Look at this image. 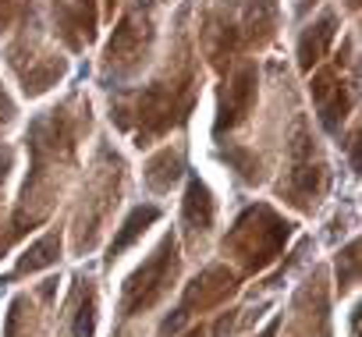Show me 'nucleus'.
<instances>
[{"instance_id": "1", "label": "nucleus", "mask_w": 362, "mask_h": 337, "mask_svg": "<svg viewBox=\"0 0 362 337\" xmlns=\"http://www.w3.org/2000/svg\"><path fill=\"white\" fill-rule=\"evenodd\" d=\"M174 249H177V245H174V238L167 235V238L160 242V249L153 252V259L128 277V284H124V305H121L124 316H132V312L153 305V302L163 295V288H167V280H170V273H174V266H177Z\"/></svg>"}, {"instance_id": "2", "label": "nucleus", "mask_w": 362, "mask_h": 337, "mask_svg": "<svg viewBox=\"0 0 362 337\" xmlns=\"http://www.w3.org/2000/svg\"><path fill=\"white\" fill-rule=\"evenodd\" d=\"M252 100H256V68L249 64V68H242V71H238V75H235V78L224 85L214 131H217V135H224L228 128H235L238 121H245V114H249Z\"/></svg>"}, {"instance_id": "3", "label": "nucleus", "mask_w": 362, "mask_h": 337, "mask_svg": "<svg viewBox=\"0 0 362 337\" xmlns=\"http://www.w3.org/2000/svg\"><path fill=\"white\" fill-rule=\"evenodd\" d=\"M313 96H316V107H320V124H323L327 131H337L341 121H344V110H348V103H351L348 89L337 85V75H334V71H323V75H316V82H313Z\"/></svg>"}, {"instance_id": "4", "label": "nucleus", "mask_w": 362, "mask_h": 337, "mask_svg": "<svg viewBox=\"0 0 362 337\" xmlns=\"http://www.w3.org/2000/svg\"><path fill=\"white\" fill-rule=\"evenodd\" d=\"M57 22L61 32L68 36L71 47H82L93 40V25H96V8L93 0H57Z\"/></svg>"}, {"instance_id": "5", "label": "nucleus", "mask_w": 362, "mask_h": 337, "mask_svg": "<svg viewBox=\"0 0 362 337\" xmlns=\"http://www.w3.org/2000/svg\"><path fill=\"white\" fill-rule=\"evenodd\" d=\"M334 32H337V18L334 15H323L316 25H309L302 32V40H298V68L302 71H313L327 57V50L334 43Z\"/></svg>"}, {"instance_id": "6", "label": "nucleus", "mask_w": 362, "mask_h": 337, "mask_svg": "<svg viewBox=\"0 0 362 337\" xmlns=\"http://www.w3.org/2000/svg\"><path fill=\"white\" fill-rule=\"evenodd\" d=\"M181 213H185V224L192 231H210V224H214V196H210V189L199 178H189Z\"/></svg>"}, {"instance_id": "7", "label": "nucleus", "mask_w": 362, "mask_h": 337, "mask_svg": "<svg viewBox=\"0 0 362 337\" xmlns=\"http://www.w3.org/2000/svg\"><path fill=\"white\" fill-rule=\"evenodd\" d=\"M156 220H160V206H135V210L128 213L124 227L117 231V238L110 242L107 259L114 263V259H117V256H121V252H124V249H128V245H132V242H135V238H139V235H142L149 224H156Z\"/></svg>"}, {"instance_id": "8", "label": "nucleus", "mask_w": 362, "mask_h": 337, "mask_svg": "<svg viewBox=\"0 0 362 337\" xmlns=\"http://www.w3.org/2000/svg\"><path fill=\"white\" fill-rule=\"evenodd\" d=\"M57 256H61V235H43L33 249H25V256L18 259V266H15L11 277H25V273L47 270V266L57 263Z\"/></svg>"}, {"instance_id": "9", "label": "nucleus", "mask_w": 362, "mask_h": 337, "mask_svg": "<svg viewBox=\"0 0 362 337\" xmlns=\"http://www.w3.org/2000/svg\"><path fill=\"white\" fill-rule=\"evenodd\" d=\"M181 171H185V160H181V153L163 149V153L149 163V171H146V185H149L153 192H170V185L181 178Z\"/></svg>"}, {"instance_id": "10", "label": "nucleus", "mask_w": 362, "mask_h": 337, "mask_svg": "<svg viewBox=\"0 0 362 337\" xmlns=\"http://www.w3.org/2000/svg\"><path fill=\"white\" fill-rule=\"evenodd\" d=\"M221 160H224V163H231V167H235V171H238L245 182H256V178H259V160H256L249 149H238V146L221 149Z\"/></svg>"}, {"instance_id": "11", "label": "nucleus", "mask_w": 362, "mask_h": 337, "mask_svg": "<svg viewBox=\"0 0 362 337\" xmlns=\"http://www.w3.org/2000/svg\"><path fill=\"white\" fill-rule=\"evenodd\" d=\"M341 259H344V266L337 263V284H341V291H348V288L355 284V270H358V245L351 242Z\"/></svg>"}, {"instance_id": "12", "label": "nucleus", "mask_w": 362, "mask_h": 337, "mask_svg": "<svg viewBox=\"0 0 362 337\" xmlns=\"http://www.w3.org/2000/svg\"><path fill=\"white\" fill-rule=\"evenodd\" d=\"M18 11H22V0H0V29H8Z\"/></svg>"}, {"instance_id": "13", "label": "nucleus", "mask_w": 362, "mask_h": 337, "mask_svg": "<svg viewBox=\"0 0 362 337\" xmlns=\"http://www.w3.org/2000/svg\"><path fill=\"white\" fill-rule=\"evenodd\" d=\"M309 4H316V0H298V11H309Z\"/></svg>"}]
</instances>
